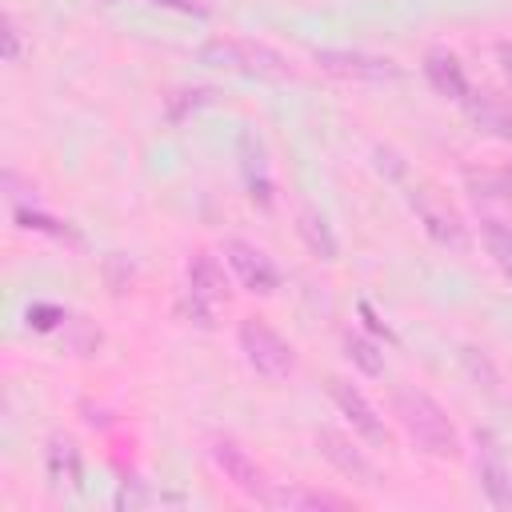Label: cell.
I'll list each match as a JSON object with an SVG mask.
<instances>
[{"label":"cell","mask_w":512,"mask_h":512,"mask_svg":"<svg viewBox=\"0 0 512 512\" xmlns=\"http://www.w3.org/2000/svg\"><path fill=\"white\" fill-rule=\"evenodd\" d=\"M392 416L400 420V428L408 432V440L436 456V460H456L460 456V432L456 424L448 420V412L420 388H396L392 392Z\"/></svg>","instance_id":"1"},{"label":"cell","mask_w":512,"mask_h":512,"mask_svg":"<svg viewBox=\"0 0 512 512\" xmlns=\"http://www.w3.org/2000/svg\"><path fill=\"white\" fill-rule=\"evenodd\" d=\"M200 64L208 68H224V72H236V76H252V80H292L296 68L284 52H276L272 44H260V40H244V36H212L200 44Z\"/></svg>","instance_id":"2"},{"label":"cell","mask_w":512,"mask_h":512,"mask_svg":"<svg viewBox=\"0 0 512 512\" xmlns=\"http://www.w3.org/2000/svg\"><path fill=\"white\" fill-rule=\"evenodd\" d=\"M236 340H240L244 360H248L260 376H268V380H288V376L296 372V352H292V344H288L272 324L248 316V320H240Z\"/></svg>","instance_id":"3"},{"label":"cell","mask_w":512,"mask_h":512,"mask_svg":"<svg viewBox=\"0 0 512 512\" xmlns=\"http://www.w3.org/2000/svg\"><path fill=\"white\" fill-rule=\"evenodd\" d=\"M408 204H412V212H416V220L424 224V232L440 244V248H452V252H468V228H464V220H460V212L436 192V188H428V184H416L412 192H408Z\"/></svg>","instance_id":"4"},{"label":"cell","mask_w":512,"mask_h":512,"mask_svg":"<svg viewBox=\"0 0 512 512\" xmlns=\"http://www.w3.org/2000/svg\"><path fill=\"white\" fill-rule=\"evenodd\" d=\"M328 396H332V404L340 408V416L352 424V432L364 440V444H372V448H384L388 444V428H384V416L368 404V396L356 388V384H348L344 376H328Z\"/></svg>","instance_id":"5"},{"label":"cell","mask_w":512,"mask_h":512,"mask_svg":"<svg viewBox=\"0 0 512 512\" xmlns=\"http://www.w3.org/2000/svg\"><path fill=\"white\" fill-rule=\"evenodd\" d=\"M208 456H212V464L224 472V480L232 484V488H240L244 496H252V500H260V504H268V496H272V484H268V476H264V468L236 444V440H228V436H220V440H212V448H208Z\"/></svg>","instance_id":"6"},{"label":"cell","mask_w":512,"mask_h":512,"mask_svg":"<svg viewBox=\"0 0 512 512\" xmlns=\"http://www.w3.org/2000/svg\"><path fill=\"white\" fill-rule=\"evenodd\" d=\"M220 252H224L228 268L236 272V280H240L248 292H256V296H272V292L280 288V272H276V264H272L256 244L228 236V240L220 244Z\"/></svg>","instance_id":"7"},{"label":"cell","mask_w":512,"mask_h":512,"mask_svg":"<svg viewBox=\"0 0 512 512\" xmlns=\"http://www.w3.org/2000/svg\"><path fill=\"white\" fill-rule=\"evenodd\" d=\"M328 76H340V80H368V84H380V80H396L400 68L388 60V56H372V52H348V48H320L312 56Z\"/></svg>","instance_id":"8"},{"label":"cell","mask_w":512,"mask_h":512,"mask_svg":"<svg viewBox=\"0 0 512 512\" xmlns=\"http://www.w3.org/2000/svg\"><path fill=\"white\" fill-rule=\"evenodd\" d=\"M316 448H320V456L340 472V476H348V480H356V484H364V488H376L380 484V472H376V464L344 436V432H336V428H320L316 432Z\"/></svg>","instance_id":"9"},{"label":"cell","mask_w":512,"mask_h":512,"mask_svg":"<svg viewBox=\"0 0 512 512\" xmlns=\"http://www.w3.org/2000/svg\"><path fill=\"white\" fill-rule=\"evenodd\" d=\"M240 172H244L248 196H252L260 208H272V172H268L264 144H260V136H256L252 128L240 132Z\"/></svg>","instance_id":"10"},{"label":"cell","mask_w":512,"mask_h":512,"mask_svg":"<svg viewBox=\"0 0 512 512\" xmlns=\"http://www.w3.org/2000/svg\"><path fill=\"white\" fill-rule=\"evenodd\" d=\"M460 104L468 108V120H472L480 132H488V136H496V140H512V108H508L496 92H472V88H468V96H464Z\"/></svg>","instance_id":"11"},{"label":"cell","mask_w":512,"mask_h":512,"mask_svg":"<svg viewBox=\"0 0 512 512\" xmlns=\"http://www.w3.org/2000/svg\"><path fill=\"white\" fill-rule=\"evenodd\" d=\"M184 276H188V292L208 300V304H224L228 300V280H224V268L216 264V256L208 252H192L188 264H184Z\"/></svg>","instance_id":"12"},{"label":"cell","mask_w":512,"mask_h":512,"mask_svg":"<svg viewBox=\"0 0 512 512\" xmlns=\"http://www.w3.org/2000/svg\"><path fill=\"white\" fill-rule=\"evenodd\" d=\"M424 76H428V84H432L440 96H448V100H464V96H468V76H464L460 60H456L448 48H432V52L424 56Z\"/></svg>","instance_id":"13"},{"label":"cell","mask_w":512,"mask_h":512,"mask_svg":"<svg viewBox=\"0 0 512 512\" xmlns=\"http://www.w3.org/2000/svg\"><path fill=\"white\" fill-rule=\"evenodd\" d=\"M268 504L276 508H288V512H316V508H336V512H348L356 508L348 496H336V492H320V488H272Z\"/></svg>","instance_id":"14"},{"label":"cell","mask_w":512,"mask_h":512,"mask_svg":"<svg viewBox=\"0 0 512 512\" xmlns=\"http://www.w3.org/2000/svg\"><path fill=\"white\" fill-rule=\"evenodd\" d=\"M296 236L304 240V248L316 256V260H336V236L328 228V220L316 212V208H300L296 212Z\"/></svg>","instance_id":"15"},{"label":"cell","mask_w":512,"mask_h":512,"mask_svg":"<svg viewBox=\"0 0 512 512\" xmlns=\"http://www.w3.org/2000/svg\"><path fill=\"white\" fill-rule=\"evenodd\" d=\"M480 236H484V248L492 256V264L500 268V276L512 284V224L496 220V216H484L480 220Z\"/></svg>","instance_id":"16"},{"label":"cell","mask_w":512,"mask_h":512,"mask_svg":"<svg viewBox=\"0 0 512 512\" xmlns=\"http://www.w3.org/2000/svg\"><path fill=\"white\" fill-rule=\"evenodd\" d=\"M48 476L56 484H68V488L80 484V452H76V444L68 436H52L48 440Z\"/></svg>","instance_id":"17"},{"label":"cell","mask_w":512,"mask_h":512,"mask_svg":"<svg viewBox=\"0 0 512 512\" xmlns=\"http://www.w3.org/2000/svg\"><path fill=\"white\" fill-rule=\"evenodd\" d=\"M480 488L492 508H512V468H504L492 452L480 460Z\"/></svg>","instance_id":"18"},{"label":"cell","mask_w":512,"mask_h":512,"mask_svg":"<svg viewBox=\"0 0 512 512\" xmlns=\"http://www.w3.org/2000/svg\"><path fill=\"white\" fill-rule=\"evenodd\" d=\"M12 220H16L20 228H28V232H44V236H56V240H72V244H80V232H76L68 220H56V216L40 212L36 204H32V208H16V212H12Z\"/></svg>","instance_id":"19"},{"label":"cell","mask_w":512,"mask_h":512,"mask_svg":"<svg viewBox=\"0 0 512 512\" xmlns=\"http://www.w3.org/2000/svg\"><path fill=\"white\" fill-rule=\"evenodd\" d=\"M60 340H64V348H68L72 356H92L104 336H100V328H96L88 316H68V320L60 324Z\"/></svg>","instance_id":"20"},{"label":"cell","mask_w":512,"mask_h":512,"mask_svg":"<svg viewBox=\"0 0 512 512\" xmlns=\"http://www.w3.org/2000/svg\"><path fill=\"white\" fill-rule=\"evenodd\" d=\"M344 348H348V360H352L364 376H380V372H384V352H380L372 340H364V336H348Z\"/></svg>","instance_id":"21"},{"label":"cell","mask_w":512,"mask_h":512,"mask_svg":"<svg viewBox=\"0 0 512 512\" xmlns=\"http://www.w3.org/2000/svg\"><path fill=\"white\" fill-rule=\"evenodd\" d=\"M216 100V92L212 88H180V92H172L168 96V120H184V112L192 108H200V104H212Z\"/></svg>","instance_id":"22"},{"label":"cell","mask_w":512,"mask_h":512,"mask_svg":"<svg viewBox=\"0 0 512 512\" xmlns=\"http://www.w3.org/2000/svg\"><path fill=\"white\" fill-rule=\"evenodd\" d=\"M180 316L188 320V324H196V328H212L216 324V304H208V300H200V296H192L188 288H184V296H180Z\"/></svg>","instance_id":"23"},{"label":"cell","mask_w":512,"mask_h":512,"mask_svg":"<svg viewBox=\"0 0 512 512\" xmlns=\"http://www.w3.org/2000/svg\"><path fill=\"white\" fill-rule=\"evenodd\" d=\"M460 360H464V368L472 372V380H476V384H484L488 392H496L500 376H496V368H492V360H488L484 352H476V348H464V352H460Z\"/></svg>","instance_id":"24"},{"label":"cell","mask_w":512,"mask_h":512,"mask_svg":"<svg viewBox=\"0 0 512 512\" xmlns=\"http://www.w3.org/2000/svg\"><path fill=\"white\" fill-rule=\"evenodd\" d=\"M24 320H28V328H36V332H52V328H60V324L68 320V312H64L60 304H32V308L24 312Z\"/></svg>","instance_id":"25"},{"label":"cell","mask_w":512,"mask_h":512,"mask_svg":"<svg viewBox=\"0 0 512 512\" xmlns=\"http://www.w3.org/2000/svg\"><path fill=\"white\" fill-rule=\"evenodd\" d=\"M4 192H8L12 212H16V208H32V204H36V188H32V184H24V180H20L12 168L4 172Z\"/></svg>","instance_id":"26"},{"label":"cell","mask_w":512,"mask_h":512,"mask_svg":"<svg viewBox=\"0 0 512 512\" xmlns=\"http://www.w3.org/2000/svg\"><path fill=\"white\" fill-rule=\"evenodd\" d=\"M4 64H20V56H24V36H20V24H16V16L12 12H4Z\"/></svg>","instance_id":"27"},{"label":"cell","mask_w":512,"mask_h":512,"mask_svg":"<svg viewBox=\"0 0 512 512\" xmlns=\"http://www.w3.org/2000/svg\"><path fill=\"white\" fill-rule=\"evenodd\" d=\"M148 500H152V492L144 488V480H124L120 492H116V508H128V512L132 508H144Z\"/></svg>","instance_id":"28"},{"label":"cell","mask_w":512,"mask_h":512,"mask_svg":"<svg viewBox=\"0 0 512 512\" xmlns=\"http://www.w3.org/2000/svg\"><path fill=\"white\" fill-rule=\"evenodd\" d=\"M156 8H172V12H184V16H208L212 12V0H152Z\"/></svg>","instance_id":"29"},{"label":"cell","mask_w":512,"mask_h":512,"mask_svg":"<svg viewBox=\"0 0 512 512\" xmlns=\"http://www.w3.org/2000/svg\"><path fill=\"white\" fill-rule=\"evenodd\" d=\"M360 312H364V320H368V328H372V332H384V336H388V324H384V320H376V312H372L368 304H360Z\"/></svg>","instance_id":"30"},{"label":"cell","mask_w":512,"mask_h":512,"mask_svg":"<svg viewBox=\"0 0 512 512\" xmlns=\"http://www.w3.org/2000/svg\"><path fill=\"white\" fill-rule=\"evenodd\" d=\"M500 60H504V72H508V80H512V44L500 48Z\"/></svg>","instance_id":"31"},{"label":"cell","mask_w":512,"mask_h":512,"mask_svg":"<svg viewBox=\"0 0 512 512\" xmlns=\"http://www.w3.org/2000/svg\"><path fill=\"white\" fill-rule=\"evenodd\" d=\"M500 180H504V196L512 200V168H504V172H500Z\"/></svg>","instance_id":"32"}]
</instances>
